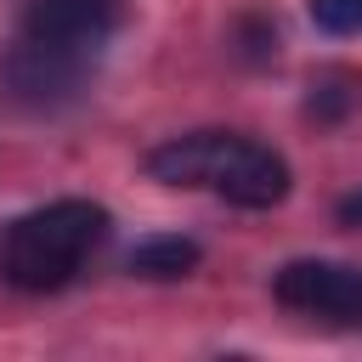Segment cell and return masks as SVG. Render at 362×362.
I'll list each match as a JSON object with an SVG mask.
<instances>
[{"mask_svg": "<svg viewBox=\"0 0 362 362\" xmlns=\"http://www.w3.org/2000/svg\"><path fill=\"white\" fill-rule=\"evenodd\" d=\"M147 175L164 187H209L238 209H272L288 198V164L255 136L238 130H192L170 136L147 153Z\"/></svg>", "mask_w": 362, "mask_h": 362, "instance_id": "1", "label": "cell"}, {"mask_svg": "<svg viewBox=\"0 0 362 362\" xmlns=\"http://www.w3.org/2000/svg\"><path fill=\"white\" fill-rule=\"evenodd\" d=\"M107 238V209L90 198H51L0 232V283L17 294L68 288Z\"/></svg>", "mask_w": 362, "mask_h": 362, "instance_id": "2", "label": "cell"}, {"mask_svg": "<svg viewBox=\"0 0 362 362\" xmlns=\"http://www.w3.org/2000/svg\"><path fill=\"white\" fill-rule=\"evenodd\" d=\"M90 68H96V57H85V51H62V45L17 34V45L0 57V90L23 113H62L85 96Z\"/></svg>", "mask_w": 362, "mask_h": 362, "instance_id": "3", "label": "cell"}, {"mask_svg": "<svg viewBox=\"0 0 362 362\" xmlns=\"http://www.w3.org/2000/svg\"><path fill=\"white\" fill-rule=\"evenodd\" d=\"M272 294L294 317H311V322H328V328H362V266L288 260L272 277Z\"/></svg>", "mask_w": 362, "mask_h": 362, "instance_id": "4", "label": "cell"}, {"mask_svg": "<svg viewBox=\"0 0 362 362\" xmlns=\"http://www.w3.org/2000/svg\"><path fill=\"white\" fill-rule=\"evenodd\" d=\"M124 28V0H17V34L96 57Z\"/></svg>", "mask_w": 362, "mask_h": 362, "instance_id": "5", "label": "cell"}, {"mask_svg": "<svg viewBox=\"0 0 362 362\" xmlns=\"http://www.w3.org/2000/svg\"><path fill=\"white\" fill-rule=\"evenodd\" d=\"M124 266L136 277H147V283H175V277H187L198 266V243L192 238H147V243L130 249Z\"/></svg>", "mask_w": 362, "mask_h": 362, "instance_id": "6", "label": "cell"}, {"mask_svg": "<svg viewBox=\"0 0 362 362\" xmlns=\"http://www.w3.org/2000/svg\"><path fill=\"white\" fill-rule=\"evenodd\" d=\"M356 102V79L351 74H322V79H311V119H322V124H334V119H345V107Z\"/></svg>", "mask_w": 362, "mask_h": 362, "instance_id": "7", "label": "cell"}, {"mask_svg": "<svg viewBox=\"0 0 362 362\" xmlns=\"http://www.w3.org/2000/svg\"><path fill=\"white\" fill-rule=\"evenodd\" d=\"M311 23L322 34H362V0H311Z\"/></svg>", "mask_w": 362, "mask_h": 362, "instance_id": "8", "label": "cell"}, {"mask_svg": "<svg viewBox=\"0 0 362 362\" xmlns=\"http://www.w3.org/2000/svg\"><path fill=\"white\" fill-rule=\"evenodd\" d=\"M238 34H243L238 51H243L249 62H272V57H277V28H272V23H243Z\"/></svg>", "mask_w": 362, "mask_h": 362, "instance_id": "9", "label": "cell"}, {"mask_svg": "<svg viewBox=\"0 0 362 362\" xmlns=\"http://www.w3.org/2000/svg\"><path fill=\"white\" fill-rule=\"evenodd\" d=\"M339 221H345V226H362V192H351V198L339 204Z\"/></svg>", "mask_w": 362, "mask_h": 362, "instance_id": "10", "label": "cell"}]
</instances>
